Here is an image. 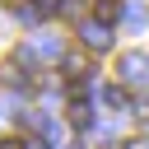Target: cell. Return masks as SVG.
<instances>
[{"label": "cell", "instance_id": "obj_1", "mask_svg": "<svg viewBox=\"0 0 149 149\" xmlns=\"http://www.w3.org/2000/svg\"><path fill=\"white\" fill-rule=\"evenodd\" d=\"M79 42L88 51H112V28L98 23V19H79Z\"/></svg>", "mask_w": 149, "mask_h": 149}, {"label": "cell", "instance_id": "obj_2", "mask_svg": "<svg viewBox=\"0 0 149 149\" xmlns=\"http://www.w3.org/2000/svg\"><path fill=\"white\" fill-rule=\"evenodd\" d=\"M116 70H121L126 84H140V79H149V56H144V51H130V56L116 61Z\"/></svg>", "mask_w": 149, "mask_h": 149}, {"label": "cell", "instance_id": "obj_3", "mask_svg": "<svg viewBox=\"0 0 149 149\" xmlns=\"http://www.w3.org/2000/svg\"><path fill=\"white\" fill-rule=\"evenodd\" d=\"M126 9H121V0H93V19L98 23H116Z\"/></svg>", "mask_w": 149, "mask_h": 149}, {"label": "cell", "instance_id": "obj_4", "mask_svg": "<svg viewBox=\"0 0 149 149\" xmlns=\"http://www.w3.org/2000/svg\"><path fill=\"white\" fill-rule=\"evenodd\" d=\"M61 70H65V79L74 84V79L88 74V61H84V56H61Z\"/></svg>", "mask_w": 149, "mask_h": 149}, {"label": "cell", "instance_id": "obj_5", "mask_svg": "<svg viewBox=\"0 0 149 149\" xmlns=\"http://www.w3.org/2000/svg\"><path fill=\"white\" fill-rule=\"evenodd\" d=\"M102 102H107V107H121V112H126V107H135V102H130V93H126L121 84H112V88H102Z\"/></svg>", "mask_w": 149, "mask_h": 149}, {"label": "cell", "instance_id": "obj_6", "mask_svg": "<svg viewBox=\"0 0 149 149\" xmlns=\"http://www.w3.org/2000/svg\"><path fill=\"white\" fill-rule=\"evenodd\" d=\"M65 116H70V126H74V130H88V102H70V112H65Z\"/></svg>", "mask_w": 149, "mask_h": 149}, {"label": "cell", "instance_id": "obj_7", "mask_svg": "<svg viewBox=\"0 0 149 149\" xmlns=\"http://www.w3.org/2000/svg\"><path fill=\"white\" fill-rule=\"evenodd\" d=\"M0 149H33V144H28V140H19V135H5V140H0Z\"/></svg>", "mask_w": 149, "mask_h": 149}]
</instances>
